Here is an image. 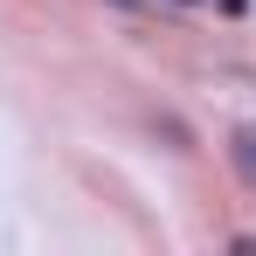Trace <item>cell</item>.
<instances>
[{"label": "cell", "instance_id": "1", "mask_svg": "<svg viewBox=\"0 0 256 256\" xmlns=\"http://www.w3.org/2000/svg\"><path fill=\"white\" fill-rule=\"evenodd\" d=\"M214 7H222V14H242V7H250V0H214Z\"/></svg>", "mask_w": 256, "mask_h": 256}]
</instances>
